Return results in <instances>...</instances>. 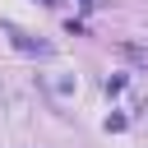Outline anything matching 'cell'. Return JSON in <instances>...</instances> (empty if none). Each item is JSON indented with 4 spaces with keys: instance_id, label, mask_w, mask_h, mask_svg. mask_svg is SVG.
Listing matches in <instances>:
<instances>
[{
    "instance_id": "1",
    "label": "cell",
    "mask_w": 148,
    "mask_h": 148,
    "mask_svg": "<svg viewBox=\"0 0 148 148\" xmlns=\"http://www.w3.org/2000/svg\"><path fill=\"white\" fill-rule=\"evenodd\" d=\"M116 51H120V56H125L130 65H139V69H148V46H134V42H120Z\"/></svg>"
},
{
    "instance_id": "3",
    "label": "cell",
    "mask_w": 148,
    "mask_h": 148,
    "mask_svg": "<svg viewBox=\"0 0 148 148\" xmlns=\"http://www.w3.org/2000/svg\"><path fill=\"white\" fill-rule=\"evenodd\" d=\"M42 5H60V0H42Z\"/></svg>"
},
{
    "instance_id": "2",
    "label": "cell",
    "mask_w": 148,
    "mask_h": 148,
    "mask_svg": "<svg viewBox=\"0 0 148 148\" xmlns=\"http://www.w3.org/2000/svg\"><path fill=\"white\" fill-rule=\"evenodd\" d=\"M14 46H18V51H37V56H46V51H51L46 42H32V37H23V32H14Z\"/></svg>"
}]
</instances>
